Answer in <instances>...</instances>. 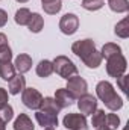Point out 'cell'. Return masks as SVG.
Masks as SVG:
<instances>
[{"instance_id": "cell-1", "label": "cell", "mask_w": 129, "mask_h": 130, "mask_svg": "<svg viewBox=\"0 0 129 130\" xmlns=\"http://www.w3.org/2000/svg\"><path fill=\"white\" fill-rule=\"evenodd\" d=\"M96 94H97V97H99V100L109 110H112V112H115V110H119V109L123 107V100H122V97L115 92L114 86L108 80H102V82L97 83Z\"/></svg>"}, {"instance_id": "cell-2", "label": "cell", "mask_w": 129, "mask_h": 130, "mask_svg": "<svg viewBox=\"0 0 129 130\" xmlns=\"http://www.w3.org/2000/svg\"><path fill=\"white\" fill-rule=\"evenodd\" d=\"M53 73H56L62 79H70L71 76L78 74V67L67 56H56L53 59Z\"/></svg>"}, {"instance_id": "cell-3", "label": "cell", "mask_w": 129, "mask_h": 130, "mask_svg": "<svg viewBox=\"0 0 129 130\" xmlns=\"http://www.w3.org/2000/svg\"><path fill=\"white\" fill-rule=\"evenodd\" d=\"M126 70H128V61L122 53L106 59V73L111 77L119 79L120 76H123L126 73Z\"/></svg>"}, {"instance_id": "cell-4", "label": "cell", "mask_w": 129, "mask_h": 130, "mask_svg": "<svg viewBox=\"0 0 129 130\" xmlns=\"http://www.w3.org/2000/svg\"><path fill=\"white\" fill-rule=\"evenodd\" d=\"M21 101L23 104L28 107V109H33V110H38L40 109V104L43 101V95L38 89L35 88H24L23 92H21Z\"/></svg>"}, {"instance_id": "cell-5", "label": "cell", "mask_w": 129, "mask_h": 130, "mask_svg": "<svg viewBox=\"0 0 129 130\" xmlns=\"http://www.w3.org/2000/svg\"><path fill=\"white\" fill-rule=\"evenodd\" d=\"M94 50H96V44H94V41L90 39V38H87V39H79V41L73 42V45H71V52H73L78 58H81L82 61H84L87 56H90Z\"/></svg>"}, {"instance_id": "cell-6", "label": "cell", "mask_w": 129, "mask_h": 130, "mask_svg": "<svg viewBox=\"0 0 129 130\" xmlns=\"http://www.w3.org/2000/svg\"><path fill=\"white\" fill-rule=\"evenodd\" d=\"M62 126L68 130H87L88 123L82 113H67L62 120Z\"/></svg>"}, {"instance_id": "cell-7", "label": "cell", "mask_w": 129, "mask_h": 130, "mask_svg": "<svg viewBox=\"0 0 129 130\" xmlns=\"http://www.w3.org/2000/svg\"><path fill=\"white\" fill-rule=\"evenodd\" d=\"M65 89H68L74 98H79L81 95H84V94H87V89H88V83H87V80L85 79H82L81 76H71L70 79H67V88Z\"/></svg>"}, {"instance_id": "cell-8", "label": "cell", "mask_w": 129, "mask_h": 130, "mask_svg": "<svg viewBox=\"0 0 129 130\" xmlns=\"http://www.w3.org/2000/svg\"><path fill=\"white\" fill-rule=\"evenodd\" d=\"M59 29L64 35H73L79 29V18L76 14H65L59 20Z\"/></svg>"}, {"instance_id": "cell-9", "label": "cell", "mask_w": 129, "mask_h": 130, "mask_svg": "<svg viewBox=\"0 0 129 130\" xmlns=\"http://www.w3.org/2000/svg\"><path fill=\"white\" fill-rule=\"evenodd\" d=\"M78 107L82 115H91L97 109V98L93 94H84L78 98Z\"/></svg>"}, {"instance_id": "cell-10", "label": "cell", "mask_w": 129, "mask_h": 130, "mask_svg": "<svg viewBox=\"0 0 129 130\" xmlns=\"http://www.w3.org/2000/svg\"><path fill=\"white\" fill-rule=\"evenodd\" d=\"M35 120H36V123H38L43 129L58 126V115H55V113H49V112L36 110V113H35Z\"/></svg>"}, {"instance_id": "cell-11", "label": "cell", "mask_w": 129, "mask_h": 130, "mask_svg": "<svg viewBox=\"0 0 129 130\" xmlns=\"http://www.w3.org/2000/svg\"><path fill=\"white\" fill-rule=\"evenodd\" d=\"M55 101H56V104L61 107V109H64V107H68V106H71L74 101H76V98L74 95L68 91V89H65V88H61V89H56V92H55Z\"/></svg>"}, {"instance_id": "cell-12", "label": "cell", "mask_w": 129, "mask_h": 130, "mask_svg": "<svg viewBox=\"0 0 129 130\" xmlns=\"http://www.w3.org/2000/svg\"><path fill=\"white\" fill-rule=\"evenodd\" d=\"M14 67H15V71H18V74H24L32 68V58L26 53H21L15 58Z\"/></svg>"}, {"instance_id": "cell-13", "label": "cell", "mask_w": 129, "mask_h": 130, "mask_svg": "<svg viewBox=\"0 0 129 130\" xmlns=\"http://www.w3.org/2000/svg\"><path fill=\"white\" fill-rule=\"evenodd\" d=\"M24 88H26V79H24L23 74H15L9 80V94L17 95V94L23 92Z\"/></svg>"}, {"instance_id": "cell-14", "label": "cell", "mask_w": 129, "mask_h": 130, "mask_svg": "<svg viewBox=\"0 0 129 130\" xmlns=\"http://www.w3.org/2000/svg\"><path fill=\"white\" fill-rule=\"evenodd\" d=\"M38 110H43V112H49V113L58 115L59 110H61V107L56 104V101H55L53 97H43V101H41Z\"/></svg>"}, {"instance_id": "cell-15", "label": "cell", "mask_w": 129, "mask_h": 130, "mask_svg": "<svg viewBox=\"0 0 129 130\" xmlns=\"http://www.w3.org/2000/svg\"><path fill=\"white\" fill-rule=\"evenodd\" d=\"M33 129H35V126H33L32 120L26 113H20L14 121V130H33Z\"/></svg>"}, {"instance_id": "cell-16", "label": "cell", "mask_w": 129, "mask_h": 130, "mask_svg": "<svg viewBox=\"0 0 129 130\" xmlns=\"http://www.w3.org/2000/svg\"><path fill=\"white\" fill-rule=\"evenodd\" d=\"M36 74H38V77H43V79L52 76L53 74V62H50L47 59L40 61L36 65Z\"/></svg>"}, {"instance_id": "cell-17", "label": "cell", "mask_w": 129, "mask_h": 130, "mask_svg": "<svg viewBox=\"0 0 129 130\" xmlns=\"http://www.w3.org/2000/svg\"><path fill=\"white\" fill-rule=\"evenodd\" d=\"M28 27L32 33H40L44 27V20L43 17L38 14V12H33L29 18V23H28Z\"/></svg>"}, {"instance_id": "cell-18", "label": "cell", "mask_w": 129, "mask_h": 130, "mask_svg": "<svg viewBox=\"0 0 129 130\" xmlns=\"http://www.w3.org/2000/svg\"><path fill=\"white\" fill-rule=\"evenodd\" d=\"M15 76V67L11 61L8 62H0V77L6 82H9Z\"/></svg>"}, {"instance_id": "cell-19", "label": "cell", "mask_w": 129, "mask_h": 130, "mask_svg": "<svg viewBox=\"0 0 129 130\" xmlns=\"http://www.w3.org/2000/svg\"><path fill=\"white\" fill-rule=\"evenodd\" d=\"M120 53H122L120 45H117V44H114V42H106V44L102 47V52H100L102 58H105V59H108V58H111V56H115V55H120Z\"/></svg>"}, {"instance_id": "cell-20", "label": "cell", "mask_w": 129, "mask_h": 130, "mask_svg": "<svg viewBox=\"0 0 129 130\" xmlns=\"http://www.w3.org/2000/svg\"><path fill=\"white\" fill-rule=\"evenodd\" d=\"M31 15H32V12H31L28 8H20V9L15 12L14 20H15V23H17L18 26H28Z\"/></svg>"}, {"instance_id": "cell-21", "label": "cell", "mask_w": 129, "mask_h": 130, "mask_svg": "<svg viewBox=\"0 0 129 130\" xmlns=\"http://www.w3.org/2000/svg\"><path fill=\"white\" fill-rule=\"evenodd\" d=\"M114 33L119 36V38H123V39H126L129 36V18H123L122 21H119L117 24H115V27H114Z\"/></svg>"}, {"instance_id": "cell-22", "label": "cell", "mask_w": 129, "mask_h": 130, "mask_svg": "<svg viewBox=\"0 0 129 130\" xmlns=\"http://www.w3.org/2000/svg\"><path fill=\"white\" fill-rule=\"evenodd\" d=\"M109 9L117 12V14H123L129 11V2L128 0H108Z\"/></svg>"}, {"instance_id": "cell-23", "label": "cell", "mask_w": 129, "mask_h": 130, "mask_svg": "<svg viewBox=\"0 0 129 130\" xmlns=\"http://www.w3.org/2000/svg\"><path fill=\"white\" fill-rule=\"evenodd\" d=\"M102 61H103V58H102V55H100V52H97V50H94L90 56H87L82 62L87 65L88 68H97L99 65L102 64Z\"/></svg>"}, {"instance_id": "cell-24", "label": "cell", "mask_w": 129, "mask_h": 130, "mask_svg": "<svg viewBox=\"0 0 129 130\" xmlns=\"http://www.w3.org/2000/svg\"><path fill=\"white\" fill-rule=\"evenodd\" d=\"M61 8H62V2H61V0H55V2H50V3H44V5H43L44 12L49 14V15L58 14V12L61 11Z\"/></svg>"}, {"instance_id": "cell-25", "label": "cell", "mask_w": 129, "mask_h": 130, "mask_svg": "<svg viewBox=\"0 0 129 130\" xmlns=\"http://www.w3.org/2000/svg\"><path fill=\"white\" fill-rule=\"evenodd\" d=\"M93 115V118H91V124H93V127H100V126H105V118H106V113H105V110H102V109H96L94 110V113H91Z\"/></svg>"}, {"instance_id": "cell-26", "label": "cell", "mask_w": 129, "mask_h": 130, "mask_svg": "<svg viewBox=\"0 0 129 130\" xmlns=\"http://www.w3.org/2000/svg\"><path fill=\"white\" fill-rule=\"evenodd\" d=\"M105 126L109 130H117L119 126H120V118L115 113H108L106 118H105Z\"/></svg>"}, {"instance_id": "cell-27", "label": "cell", "mask_w": 129, "mask_h": 130, "mask_svg": "<svg viewBox=\"0 0 129 130\" xmlns=\"http://www.w3.org/2000/svg\"><path fill=\"white\" fill-rule=\"evenodd\" d=\"M103 5V0H82V8L87 11H99Z\"/></svg>"}, {"instance_id": "cell-28", "label": "cell", "mask_w": 129, "mask_h": 130, "mask_svg": "<svg viewBox=\"0 0 129 130\" xmlns=\"http://www.w3.org/2000/svg\"><path fill=\"white\" fill-rule=\"evenodd\" d=\"M0 118H2L5 123H9V121L14 118V109H12V106L6 104L5 107H2V109H0Z\"/></svg>"}, {"instance_id": "cell-29", "label": "cell", "mask_w": 129, "mask_h": 130, "mask_svg": "<svg viewBox=\"0 0 129 130\" xmlns=\"http://www.w3.org/2000/svg\"><path fill=\"white\" fill-rule=\"evenodd\" d=\"M12 59V50L9 45L0 47V62H8Z\"/></svg>"}, {"instance_id": "cell-30", "label": "cell", "mask_w": 129, "mask_h": 130, "mask_svg": "<svg viewBox=\"0 0 129 130\" xmlns=\"http://www.w3.org/2000/svg\"><path fill=\"white\" fill-rule=\"evenodd\" d=\"M128 80H129V77L126 74H123V76H120V77L117 79V85L120 86V89H122L125 94H128Z\"/></svg>"}, {"instance_id": "cell-31", "label": "cell", "mask_w": 129, "mask_h": 130, "mask_svg": "<svg viewBox=\"0 0 129 130\" xmlns=\"http://www.w3.org/2000/svg\"><path fill=\"white\" fill-rule=\"evenodd\" d=\"M8 104V91L5 88H0V109Z\"/></svg>"}, {"instance_id": "cell-32", "label": "cell", "mask_w": 129, "mask_h": 130, "mask_svg": "<svg viewBox=\"0 0 129 130\" xmlns=\"http://www.w3.org/2000/svg\"><path fill=\"white\" fill-rule=\"evenodd\" d=\"M6 23H8V14H6V11L0 9V27H3Z\"/></svg>"}, {"instance_id": "cell-33", "label": "cell", "mask_w": 129, "mask_h": 130, "mask_svg": "<svg viewBox=\"0 0 129 130\" xmlns=\"http://www.w3.org/2000/svg\"><path fill=\"white\" fill-rule=\"evenodd\" d=\"M3 45H8V38L5 33H0V47H3Z\"/></svg>"}, {"instance_id": "cell-34", "label": "cell", "mask_w": 129, "mask_h": 130, "mask_svg": "<svg viewBox=\"0 0 129 130\" xmlns=\"http://www.w3.org/2000/svg\"><path fill=\"white\" fill-rule=\"evenodd\" d=\"M0 130H6V123L0 118Z\"/></svg>"}, {"instance_id": "cell-35", "label": "cell", "mask_w": 129, "mask_h": 130, "mask_svg": "<svg viewBox=\"0 0 129 130\" xmlns=\"http://www.w3.org/2000/svg\"><path fill=\"white\" fill-rule=\"evenodd\" d=\"M96 130H109V129H108L106 126H100V127H97Z\"/></svg>"}, {"instance_id": "cell-36", "label": "cell", "mask_w": 129, "mask_h": 130, "mask_svg": "<svg viewBox=\"0 0 129 130\" xmlns=\"http://www.w3.org/2000/svg\"><path fill=\"white\" fill-rule=\"evenodd\" d=\"M50 2H55V0H41L43 5H44V3H50Z\"/></svg>"}, {"instance_id": "cell-37", "label": "cell", "mask_w": 129, "mask_h": 130, "mask_svg": "<svg viewBox=\"0 0 129 130\" xmlns=\"http://www.w3.org/2000/svg\"><path fill=\"white\" fill-rule=\"evenodd\" d=\"M15 2H18V3H26V2H29V0H15Z\"/></svg>"}, {"instance_id": "cell-38", "label": "cell", "mask_w": 129, "mask_h": 130, "mask_svg": "<svg viewBox=\"0 0 129 130\" xmlns=\"http://www.w3.org/2000/svg\"><path fill=\"white\" fill-rule=\"evenodd\" d=\"M44 130H55L53 127H47V129H44Z\"/></svg>"}]
</instances>
